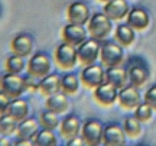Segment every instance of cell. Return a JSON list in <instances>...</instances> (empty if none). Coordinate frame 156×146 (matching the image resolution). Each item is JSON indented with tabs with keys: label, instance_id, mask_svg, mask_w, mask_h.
Returning a JSON list of instances; mask_svg holds the SVG:
<instances>
[{
	"label": "cell",
	"instance_id": "cell-37",
	"mask_svg": "<svg viewBox=\"0 0 156 146\" xmlns=\"http://www.w3.org/2000/svg\"><path fill=\"white\" fill-rule=\"evenodd\" d=\"M0 16H2V6H0Z\"/></svg>",
	"mask_w": 156,
	"mask_h": 146
},
{
	"label": "cell",
	"instance_id": "cell-19",
	"mask_svg": "<svg viewBox=\"0 0 156 146\" xmlns=\"http://www.w3.org/2000/svg\"><path fill=\"white\" fill-rule=\"evenodd\" d=\"M39 126H41V123L35 117L23 119L17 124V130H16L17 137H23V139L32 141L35 136H36V133L39 132Z\"/></svg>",
	"mask_w": 156,
	"mask_h": 146
},
{
	"label": "cell",
	"instance_id": "cell-4",
	"mask_svg": "<svg viewBox=\"0 0 156 146\" xmlns=\"http://www.w3.org/2000/svg\"><path fill=\"white\" fill-rule=\"evenodd\" d=\"M103 130L104 126L101 124L100 120L95 119H90L81 127V137L84 139L85 145L88 146H97L103 143Z\"/></svg>",
	"mask_w": 156,
	"mask_h": 146
},
{
	"label": "cell",
	"instance_id": "cell-16",
	"mask_svg": "<svg viewBox=\"0 0 156 146\" xmlns=\"http://www.w3.org/2000/svg\"><path fill=\"white\" fill-rule=\"evenodd\" d=\"M127 25L132 26L133 29H146L149 26V22H151V17H149V13L142 9V7H133L130 9V12L127 13Z\"/></svg>",
	"mask_w": 156,
	"mask_h": 146
},
{
	"label": "cell",
	"instance_id": "cell-26",
	"mask_svg": "<svg viewBox=\"0 0 156 146\" xmlns=\"http://www.w3.org/2000/svg\"><path fill=\"white\" fill-rule=\"evenodd\" d=\"M39 123L41 126L44 127V129H49V130H55L59 123H61V120H59V114L55 112H52L49 109H46L45 112L41 113V116H39Z\"/></svg>",
	"mask_w": 156,
	"mask_h": 146
},
{
	"label": "cell",
	"instance_id": "cell-23",
	"mask_svg": "<svg viewBox=\"0 0 156 146\" xmlns=\"http://www.w3.org/2000/svg\"><path fill=\"white\" fill-rule=\"evenodd\" d=\"M7 113H10L16 120H23L29 116V104L26 100H23L20 97L17 98H12L10 104H9V109H7Z\"/></svg>",
	"mask_w": 156,
	"mask_h": 146
},
{
	"label": "cell",
	"instance_id": "cell-10",
	"mask_svg": "<svg viewBox=\"0 0 156 146\" xmlns=\"http://www.w3.org/2000/svg\"><path fill=\"white\" fill-rule=\"evenodd\" d=\"M88 30L84 28V25H78V23H68L62 29V39L64 42H68L74 46L81 45L84 41L87 39Z\"/></svg>",
	"mask_w": 156,
	"mask_h": 146
},
{
	"label": "cell",
	"instance_id": "cell-1",
	"mask_svg": "<svg viewBox=\"0 0 156 146\" xmlns=\"http://www.w3.org/2000/svg\"><path fill=\"white\" fill-rule=\"evenodd\" d=\"M54 58H55L56 65L62 69H69L74 68L75 64L78 62V52L77 46L71 45L68 42H62L55 48L54 52Z\"/></svg>",
	"mask_w": 156,
	"mask_h": 146
},
{
	"label": "cell",
	"instance_id": "cell-9",
	"mask_svg": "<svg viewBox=\"0 0 156 146\" xmlns=\"http://www.w3.org/2000/svg\"><path fill=\"white\" fill-rule=\"evenodd\" d=\"M119 103L123 109L130 110V109H136L142 103V96L139 93V87L133 84H126L124 87L120 88L119 91Z\"/></svg>",
	"mask_w": 156,
	"mask_h": 146
},
{
	"label": "cell",
	"instance_id": "cell-3",
	"mask_svg": "<svg viewBox=\"0 0 156 146\" xmlns=\"http://www.w3.org/2000/svg\"><path fill=\"white\" fill-rule=\"evenodd\" d=\"M0 90L5 91L10 98H17L26 91V83L20 74L7 73L2 77Z\"/></svg>",
	"mask_w": 156,
	"mask_h": 146
},
{
	"label": "cell",
	"instance_id": "cell-35",
	"mask_svg": "<svg viewBox=\"0 0 156 146\" xmlns=\"http://www.w3.org/2000/svg\"><path fill=\"white\" fill-rule=\"evenodd\" d=\"M13 145H16V146H30V145H34V142H32V141H29V139L17 137L16 141H15V143H13Z\"/></svg>",
	"mask_w": 156,
	"mask_h": 146
},
{
	"label": "cell",
	"instance_id": "cell-6",
	"mask_svg": "<svg viewBox=\"0 0 156 146\" xmlns=\"http://www.w3.org/2000/svg\"><path fill=\"white\" fill-rule=\"evenodd\" d=\"M80 80L85 87L95 88L106 81V71L98 64H90V65H85L83 71L80 73Z\"/></svg>",
	"mask_w": 156,
	"mask_h": 146
},
{
	"label": "cell",
	"instance_id": "cell-38",
	"mask_svg": "<svg viewBox=\"0 0 156 146\" xmlns=\"http://www.w3.org/2000/svg\"><path fill=\"white\" fill-rule=\"evenodd\" d=\"M100 2H104V3H106V2H108V0H100Z\"/></svg>",
	"mask_w": 156,
	"mask_h": 146
},
{
	"label": "cell",
	"instance_id": "cell-30",
	"mask_svg": "<svg viewBox=\"0 0 156 146\" xmlns=\"http://www.w3.org/2000/svg\"><path fill=\"white\" fill-rule=\"evenodd\" d=\"M123 129H124V132H126V135L127 136L134 137V136L140 135V132H142V122H140L136 116L126 117L124 124H123Z\"/></svg>",
	"mask_w": 156,
	"mask_h": 146
},
{
	"label": "cell",
	"instance_id": "cell-7",
	"mask_svg": "<svg viewBox=\"0 0 156 146\" xmlns=\"http://www.w3.org/2000/svg\"><path fill=\"white\" fill-rule=\"evenodd\" d=\"M100 58L106 67H117L124 59V51L119 44L106 42L100 48Z\"/></svg>",
	"mask_w": 156,
	"mask_h": 146
},
{
	"label": "cell",
	"instance_id": "cell-27",
	"mask_svg": "<svg viewBox=\"0 0 156 146\" xmlns=\"http://www.w3.org/2000/svg\"><path fill=\"white\" fill-rule=\"evenodd\" d=\"M35 146H55L58 145V141H56V136L54 135V132L49 129H42L39 130L36 136L32 139Z\"/></svg>",
	"mask_w": 156,
	"mask_h": 146
},
{
	"label": "cell",
	"instance_id": "cell-12",
	"mask_svg": "<svg viewBox=\"0 0 156 146\" xmlns=\"http://www.w3.org/2000/svg\"><path fill=\"white\" fill-rule=\"evenodd\" d=\"M103 143L106 146H123L126 143V132L119 124H107L103 130Z\"/></svg>",
	"mask_w": 156,
	"mask_h": 146
},
{
	"label": "cell",
	"instance_id": "cell-24",
	"mask_svg": "<svg viewBox=\"0 0 156 146\" xmlns=\"http://www.w3.org/2000/svg\"><path fill=\"white\" fill-rule=\"evenodd\" d=\"M17 124H19V120H16L10 113H2L0 114V135L10 136L17 130Z\"/></svg>",
	"mask_w": 156,
	"mask_h": 146
},
{
	"label": "cell",
	"instance_id": "cell-28",
	"mask_svg": "<svg viewBox=\"0 0 156 146\" xmlns=\"http://www.w3.org/2000/svg\"><path fill=\"white\" fill-rule=\"evenodd\" d=\"M78 88H80V78L75 74H65L64 77H61V90L67 96L75 94Z\"/></svg>",
	"mask_w": 156,
	"mask_h": 146
},
{
	"label": "cell",
	"instance_id": "cell-34",
	"mask_svg": "<svg viewBox=\"0 0 156 146\" xmlns=\"http://www.w3.org/2000/svg\"><path fill=\"white\" fill-rule=\"evenodd\" d=\"M68 146H83L85 145V142H84V139L81 137V135L75 136V137H73V139H68Z\"/></svg>",
	"mask_w": 156,
	"mask_h": 146
},
{
	"label": "cell",
	"instance_id": "cell-13",
	"mask_svg": "<svg viewBox=\"0 0 156 146\" xmlns=\"http://www.w3.org/2000/svg\"><path fill=\"white\" fill-rule=\"evenodd\" d=\"M67 17L71 23H78V25H85L90 20V9L88 6L83 2H74L68 6Z\"/></svg>",
	"mask_w": 156,
	"mask_h": 146
},
{
	"label": "cell",
	"instance_id": "cell-15",
	"mask_svg": "<svg viewBox=\"0 0 156 146\" xmlns=\"http://www.w3.org/2000/svg\"><path fill=\"white\" fill-rule=\"evenodd\" d=\"M130 12L129 3L126 0H108L104 5V13L112 20H122Z\"/></svg>",
	"mask_w": 156,
	"mask_h": 146
},
{
	"label": "cell",
	"instance_id": "cell-36",
	"mask_svg": "<svg viewBox=\"0 0 156 146\" xmlns=\"http://www.w3.org/2000/svg\"><path fill=\"white\" fill-rule=\"evenodd\" d=\"M7 145H10V141L7 139V137H0V146H7Z\"/></svg>",
	"mask_w": 156,
	"mask_h": 146
},
{
	"label": "cell",
	"instance_id": "cell-17",
	"mask_svg": "<svg viewBox=\"0 0 156 146\" xmlns=\"http://www.w3.org/2000/svg\"><path fill=\"white\" fill-rule=\"evenodd\" d=\"M38 88L44 96H52L58 91H61V77L58 74H46L39 80Z\"/></svg>",
	"mask_w": 156,
	"mask_h": 146
},
{
	"label": "cell",
	"instance_id": "cell-22",
	"mask_svg": "<svg viewBox=\"0 0 156 146\" xmlns=\"http://www.w3.org/2000/svg\"><path fill=\"white\" fill-rule=\"evenodd\" d=\"M106 81L113 85H116L117 88H122V87H124V85L127 84V81H129L127 71L120 68L119 65L117 67H107Z\"/></svg>",
	"mask_w": 156,
	"mask_h": 146
},
{
	"label": "cell",
	"instance_id": "cell-11",
	"mask_svg": "<svg viewBox=\"0 0 156 146\" xmlns=\"http://www.w3.org/2000/svg\"><path fill=\"white\" fill-rule=\"evenodd\" d=\"M94 98L101 106H112L119 98V88L116 85L104 81L103 84L94 88Z\"/></svg>",
	"mask_w": 156,
	"mask_h": 146
},
{
	"label": "cell",
	"instance_id": "cell-14",
	"mask_svg": "<svg viewBox=\"0 0 156 146\" xmlns=\"http://www.w3.org/2000/svg\"><path fill=\"white\" fill-rule=\"evenodd\" d=\"M10 48L13 54H17L20 56H29L34 51V38L29 34H17L10 42Z\"/></svg>",
	"mask_w": 156,
	"mask_h": 146
},
{
	"label": "cell",
	"instance_id": "cell-25",
	"mask_svg": "<svg viewBox=\"0 0 156 146\" xmlns=\"http://www.w3.org/2000/svg\"><path fill=\"white\" fill-rule=\"evenodd\" d=\"M116 39L122 46H129L134 41V29L127 23L119 25L116 29Z\"/></svg>",
	"mask_w": 156,
	"mask_h": 146
},
{
	"label": "cell",
	"instance_id": "cell-5",
	"mask_svg": "<svg viewBox=\"0 0 156 146\" xmlns=\"http://www.w3.org/2000/svg\"><path fill=\"white\" fill-rule=\"evenodd\" d=\"M51 68H52V64H51L49 55L45 52H36L28 61V74L34 75L38 80L49 74Z\"/></svg>",
	"mask_w": 156,
	"mask_h": 146
},
{
	"label": "cell",
	"instance_id": "cell-21",
	"mask_svg": "<svg viewBox=\"0 0 156 146\" xmlns=\"http://www.w3.org/2000/svg\"><path fill=\"white\" fill-rule=\"evenodd\" d=\"M45 106H46V109H49V110H52V112L61 114V113H65L68 110L69 101H68V97L64 91H62V93L61 91H58V93L52 94V96H48Z\"/></svg>",
	"mask_w": 156,
	"mask_h": 146
},
{
	"label": "cell",
	"instance_id": "cell-33",
	"mask_svg": "<svg viewBox=\"0 0 156 146\" xmlns=\"http://www.w3.org/2000/svg\"><path fill=\"white\" fill-rule=\"evenodd\" d=\"M10 101H12L10 97L7 96L5 91L0 90V114H2V113H6V112H7Z\"/></svg>",
	"mask_w": 156,
	"mask_h": 146
},
{
	"label": "cell",
	"instance_id": "cell-20",
	"mask_svg": "<svg viewBox=\"0 0 156 146\" xmlns=\"http://www.w3.org/2000/svg\"><path fill=\"white\" fill-rule=\"evenodd\" d=\"M126 71H127V77L130 84L136 85V87L143 85L149 80V71H147V68L143 64H132V65H129Z\"/></svg>",
	"mask_w": 156,
	"mask_h": 146
},
{
	"label": "cell",
	"instance_id": "cell-18",
	"mask_svg": "<svg viewBox=\"0 0 156 146\" xmlns=\"http://www.w3.org/2000/svg\"><path fill=\"white\" fill-rule=\"evenodd\" d=\"M81 120L78 116L75 114H68L67 117L61 122V135L65 137V139H73L75 136H78L81 133Z\"/></svg>",
	"mask_w": 156,
	"mask_h": 146
},
{
	"label": "cell",
	"instance_id": "cell-29",
	"mask_svg": "<svg viewBox=\"0 0 156 146\" xmlns=\"http://www.w3.org/2000/svg\"><path fill=\"white\" fill-rule=\"evenodd\" d=\"M26 67V62H25V56H20L17 54L10 55L5 62V68L7 73L12 74H20Z\"/></svg>",
	"mask_w": 156,
	"mask_h": 146
},
{
	"label": "cell",
	"instance_id": "cell-31",
	"mask_svg": "<svg viewBox=\"0 0 156 146\" xmlns=\"http://www.w3.org/2000/svg\"><path fill=\"white\" fill-rule=\"evenodd\" d=\"M152 114H153V107L151 104H147L146 101L140 103L139 106L136 107V112H134V116L139 119L140 122H147L151 120Z\"/></svg>",
	"mask_w": 156,
	"mask_h": 146
},
{
	"label": "cell",
	"instance_id": "cell-39",
	"mask_svg": "<svg viewBox=\"0 0 156 146\" xmlns=\"http://www.w3.org/2000/svg\"><path fill=\"white\" fill-rule=\"evenodd\" d=\"M0 84H2V75H0Z\"/></svg>",
	"mask_w": 156,
	"mask_h": 146
},
{
	"label": "cell",
	"instance_id": "cell-2",
	"mask_svg": "<svg viewBox=\"0 0 156 146\" xmlns=\"http://www.w3.org/2000/svg\"><path fill=\"white\" fill-rule=\"evenodd\" d=\"M112 28V19L106 13H94L88 20V34L94 39H104Z\"/></svg>",
	"mask_w": 156,
	"mask_h": 146
},
{
	"label": "cell",
	"instance_id": "cell-32",
	"mask_svg": "<svg viewBox=\"0 0 156 146\" xmlns=\"http://www.w3.org/2000/svg\"><path fill=\"white\" fill-rule=\"evenodd\" d=\"M145 101L153 107V110H156V85L147 88V91L145 93Z\"/></svg>",
	"mask_w": 156,
	"mask_h": 146
},
{
	"label": "cell",
	"instance_id": "cell-8",
	"mask_svg": "<svg viewBox=\"0 0 156 146\" xmlns=\"http://www.w3.org/2000/svg\"><path fill=\"white\" fill-rule=\"evenodd\" d=\"M100 48L101 44L98 42V39H85L81 45L77 46L78 52V61L81 62L83 65H90L94 64L97 61V58L100 55Z\"/></svg>",
	"mask_w": 156,
	"mask_h": 146
}]
</instances>
